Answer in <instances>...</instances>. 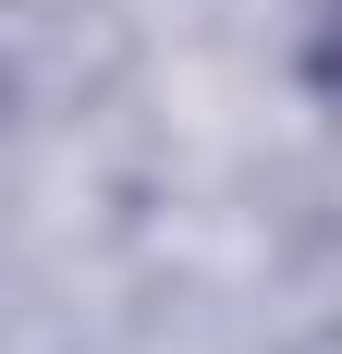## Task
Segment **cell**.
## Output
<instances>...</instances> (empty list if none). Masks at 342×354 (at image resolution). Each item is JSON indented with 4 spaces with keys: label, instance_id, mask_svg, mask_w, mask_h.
I'll return each instance as SVG.
<instances>
[]
</instances>
